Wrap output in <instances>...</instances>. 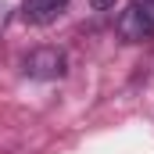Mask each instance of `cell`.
Listing matches in <instances>:
<instances>
[{"label":"cell","instance_id":"cell-2","mask_svg":"<svg viewBox=\"0 0 154 154\" xmlns=\"http://www.w3.org/2000/svg\"><path fill=\"white\" fill-rule=\"evenodd\" d=\"M65 65L68 61L57 47H39L25 57V72L32 79H57V75H65Z\"/></svg>","mask_w":154,"mask_h":154},{"label":"cell","instance_id":"cell-4","mask_svg":"<svg viewBox=\"0 0 154 154\" xmlns=\"http://www.w3.org/2000/svg\"><path fill=\"white\" fill-rule=\"evenodd\" d=\"M90 7L93 11H108V7H115V0H90Z\"/></svg>","mask_w":154,"mask_h":154},{"label":"cell","instance_id":"cell-3","mask_svg":"<svg viewBox=\"0 0 154 154\" xmlns=\"http://www.w3.org/2000/svg\"><path fill=\"white\" fill-rule=\"evenodd\" d=\"M68 11V0H22V18L29 25H50Z\"/></svg>","mask_w":154,"mask_h":154},{"label":"cell","instance_id":"cell-1","mask_svg":"<svg viewBox=\"0 0 154 154\" xmlns=\"http://www.w3.org/2000/svg\"><path fill=\"white\" fill-rule=\"evenodd\" d=\"M118 36L125 43H143L154 36V0H129L118 14Z\"/></svg>","mask_w":154,"mask_h":154}]
</instances>
